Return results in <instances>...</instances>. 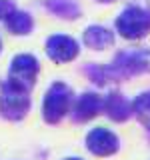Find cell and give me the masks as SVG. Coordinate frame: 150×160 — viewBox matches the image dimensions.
Segmentation results:
<instances>
[{
  "label": "cell",
  "instance_id": "6da1fadb",
  "mask_svg": "<svg viewBox=\"0 0 150 160\" xmlns=\"http://www.w3.org/2000/svg\"><path fill=\"white\" fill-rule=\"evenodd\" d=\"M72 102H74V92L62 80H56L46 88L42 96V120L46 124H58L70 114L72 110Z\"/></svg>",
  "mask_w": 150,
  "mask_h": 160
},
{
  "label": "cell",
  "instance_id": "7a4b0ae2",
  "mask_svg": "<svg viewBox=\"0 0 150 160\" xmlns=\"http://www.w3.org/2000/svg\"><path fill=\"white\" fill-rule=\"evenodd\" d=\"M32 100H30V90L12 82L4 80L0 84V116L8 122H20L28 116Z\"/></svg>",
  "mask_w": 150,
  "mask_h": 160
},
{
  "label": "cell",
  "instance_id": "3957f363",
  "mask_svg": "<svg viewBox=\"0 0 150 160\" xmlns=\"http://www.w3.org/2000/svg\"><path fill=\"white\" fill-rule=\"evenodd\" d=\"M114 32L120 38L136 42L150 34V8L130 4L114 20Z\"/></svg>",
  "mask_w": 150,
  "mask_h": 160
},
{
  "label": "cell",
  "instance_id": "277c9868",
  "mask_svg": "<svg viewBox=\"0 0 150 160\" xmlns=\"http://www.w3.org/2000/svg\"><path fill=\"white\" fill-rule=\"evenodd\" d=\"M110 64L116 68V72L122 76V80L150 74V48L138 46V48L118 50Z\"/></svg>",
  "mask_w": 150,
  "mask_h": 160
},
{
  "label": "cell",
  "instance_id": "5b68a950",
  "mask_svg": "<svg viewBox=\"0 0 150 160\" xmlns=\"http://www.w3.org/2000/svg\"><path fill=\"white\" fill-rule=\"evenodd\" d=\"M38 74H40V60L34 54L22 52V54L12 56L10 66H8V80L32 90L38 80Z\"/></svg>",
  "mask_w": 150,
  "mask_h": 160
},
{
  "label": "cell",
  "instance_id": "8992f818",
  "mask_svg": "<svg viewBox=\"0 0 150 160\" xmlns=\"http://www.w3.org/2000/svg\"><path fill=\"white\" fill-rule=\"evenodd\" d=\"M84 146L92 156L108 158L120 150V138L114 130L106 126H94L88 130L86 138H84Z\"/></svg>",
  "mask_w": 150,
  "mask_h": 160
},
{
  "label": "cell",
  "instance_id": "52a82bcc",
  "mask_svg": "<svg viewBox=\"0 0 150 160\" xmlns=\"http://www.w3.org/2000/svg\"><path fill=\"white\" fill-rule=\"evenodd\" d=\"M44 50L46 56L52 60L54 64H68L78 58L80 54V42L72 38L70 34H50L44 42Z\"/></svg>",
  "mask_w": 150,
  "mask_h": 160
},
{
  "label": "cell",
  "instance_id": "ba28073f",
  "mask_svg": "<svg viewBox=\"0 0 150 160\" xmlns=\"http://www.w3.org/2000/svg\"><path fill=\"white\" fill-rule=\"evenodd\" d=\"M100 114H102V96L98 92L88 90V92H82L80 96L74 98L70 116L76 124H86Z\"/></svg>",
  "mask_w": 150,
  "mask_h": 160
},
{
  "label": "cell",
  "instance_id": "9c48e42d",
  "mask_svg": "<svg viewBox=\"0 0 150 160\" xmlns=\"http://www.w3.org/2000/svg\"><path fill=\"white\" fill-rule=\"evenodd\" d=\"M102 114H106V118L112 122H126L134 116L132 100H128L120 90H110L106 96H102Z\"/></svg>",
  "mask_w": 150,
  "mask_h": 160
},
{
  "label": "cell",
  "instance_id": "30bf717a",
  "mask_svg": "<svg viewBox=\"0 0 150 160\" xmlns=\"http://www.w3.org/2000/svg\"><path fill=\"white\" fill-rule=\"evenodd\" d=\"M114 42H116V32H112L108 26H102V24H90L82 32V44L90 50L102 52L112 48Z\"/></svg>",
  "mask_w": 150,
  "mask_h": 160
},
{
  "label": "cell",
  "instance_id": "8fae6325",
  "mask_svg": "<svg viewBox=\"0 0 150 160\" xmlns=\"http://www.w3.org/2000/svg\"><path fill=\"white\" fill-rule=\"evenodd\" d=\"M84 76H86L94 86L98 88H104V86H110V84H118V82H124L122 76L116 72V68L112 64H100V62H88L86 66L82 68Z\"/></svg>",
  "mask_w": 150,
  "mask_h": 160
},
{
  "label": "cell",
  "instance_id": "7c38bea8",
  "mask_svg": "<svg viewBox=\"0 0 150 160\" xmlns=\"http://www.w3.org/2000/svg\"><path fill=\"white\" fill-rule=\"evenodd\" d=\"M4 26H6V30L10 34H14V36H28V34L34 30V18H32L30 12H26V10L16 8L14 12H10L6 16Z\"/></svg>",
  "mask_w": 150,
  "mask_h": 160
},
{
  "label": "cell",
  "instance_id": "4fadbf2b",
  "mask_svg": "<svg viewBox=\"0 0 150 160\" xmlns=\"http://www.w3.org/2000/svg\"><path fill=\"white\" fill-rule=\"evenodd\" d=\"M44 8L56 18L68 20V22L82 16V8H80L78 0H44Z\"/></svg>",
  "mask_w": 150,
  "mask_h": 160
},
{
  "label": "cell",
  "instance_id": "5bb4252c",
  "mask_svg": "<svg viewBox=\"0 0 150 160\" xmlns=\"http://www.w3.org/2000/svg\"><path fill=\"white\" fill-rule=\"evenodd\" d=\"M132 114L144 126V130L150 134V90L140 92L138 96L132 100Z\"/></svg>",
  "mask_w": 150,
  "mask_h": 160
},
{
  "label": "cell",
  "instance_id": "9a60e30c",
  "mask_svg": "<svg viewBox=\"0 0 150 160\" xmlns=\"http://www.w3.org/2000/svg\"><path fill=\"white\" fill-rule=\"evenodd\" d=\"M18 6H16V2H14V0H0V20H6V16L10 12H14V10H16Z\"/></svg>",
  "mask_w": 150,
  "mask_h": 160
},
{
  "label": "cell",
  "instance_id": "2e32d148",
  "mask_svg": "<svg viewBox=\"0 0 150 160\" xmlns=\"http://www.w3.org/2000/svg\"><path fill=\"white\" fill-rule=\"evenodd\" d=\"M96 2H100V4H112V2H116V0H96Z\"/></svg>",
  "mask_w": 150,
  "mask_h": 160
},
{
  "label": "cell",
  "instance_id": "e0dca14e",
  "mask_svg": "<svg viewBox=\"0 0 150 160\" xmlns=\"http://www.w3.org/2000/svg\"><path fill=\"white\" fill-rule=\"evenodd\" d=\"M62 160H84V158H78V156H66V158H62Z\"/></svg>",
  "mask_w": 150,
  "mask_h": 160
},
{
  "label": "cell",
  "instance_id": "ac0fdd59",
  "mask_svg": "<svg viewBox=\"0 0 150 160\" xmlns=\"http://www.w3.org/2000/svg\"><path fill=\"white\" fill-rule=\"evenodd\" d=\"M0 52H2V38H0Z\"/></svg>",
  "mask_w": 150,
  "mask_h": 160
}]
</instances>
